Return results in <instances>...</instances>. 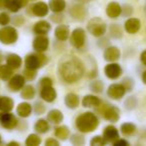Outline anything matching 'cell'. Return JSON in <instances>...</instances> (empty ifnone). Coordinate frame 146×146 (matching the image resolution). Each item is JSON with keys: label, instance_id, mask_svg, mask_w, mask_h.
Instances as JSON below:
<instances>
[{"label": "cell", "instance_id": "1", "mask_svg": "<svg viewBox=\"0 0 146 146\" xmlns=\"http://www.w3.org/2000/svg\"><path fill=\"white\" fill-rule=\"evenodd\" d=\"M61 77L68 83H74L82 77L84 73V66L81 61L76 58L65 61L59 67Z\"/></svg>", "mask_w": 146, "mask_h": 146}, {"label": "cell", "instance_id": "2", "mask_svg": "<svg viewBox=\"0 0 146 146\" xmlns=\"http://www.w3.org/2000/svg\"><path fill=\"white\" fill-rule=\"evenodd\" d=\"M75 123L79 131L88 133V132L94 131L97 128L99 121L95 114H93L92 112H85L76 118Z\"/></svg>", "mask_w": 146, "mask_h": 146}, {"label": "cell", "instance_id": "3", "mask_svg": "<svg viewBox=\"0 0 146 146\" xmlns=\"http://www.w3.org/2000/svg\"><path fill=\"white\" fill-rule=\"evenodd\" d=\"M17 38H18V33L13 27L6 26L0 29V42H2L3 44H13L16 42Z\"/></svg>", "mask_w": 146, "mask_h": 146}, {"label": "cell", "instance_id": "4", "mask_svg": "<svg viewBox=\"0 0 146 146\" xmlns=\"http://www.w3.org/2000/svg\"><path fill=\"white\" fill-rule=\"evenodd\" d=\"M87 28H88V31H89L93 36L99 37L105 33L106 25L101 19L96 17V18H92L91 20L88 22Z\"/></svg>", "mask_w": 146, "mask_h": 146}, {"label": "cell", "instance_id": "5", "mask_svg": "<svg viewBox=\"0 0 146 146\" xmlns=\"http://www.w3.org/2000/svg\"><path fill=\"white\" fill-rule=\"evenodd\" d=\"M45 62H46V59L43 55L29 54L25 59V66H26V68L36 70L37 68L42 66Z\"/></svg>", "mask_w": 146, "mask_h": 146}, {"label": "cell", "instance_id": "6", "mask_svg": "<svg viewBox=\"0 0 146 146\" xmlns=\"http://www.w3.org/2000/svg\"><path fill=\"white\" fill-rule=\"evenodd\" d=\"M70 42L76 48H81L85 43V31L82 28H76L71 33Z\"/></svg>", "mask_w": 146, "mask_h": 146}, {"label": "cell", "instance_id": "7", "mask_svg": "<svg viewBox=\"0 0 146 146\" xmlns=\"http://www.w3.org/2000/svg\"><path fill=\"white\" fill-rule=\"evenodd\" d=\"M0 123L6 129H13L17 125V119L13 114L4 112L0 115Z\"/></svg>", "mask_w": 146, "mask_h": 146}, {"label": "cell", "instance_id": "8", "mask_svg": "<svg viewBox=\"0 0 146 146\" xmlns=\"http://www.w3.org/2000/svg\"><path fill=\"white\" fill-rule=\"evenodd\" d=\"M125 87L121 84H112L108 87V90H107V94L110 98L112 99H120L124 96L125 94Z\"/></svg>", "mask_w": 146, "mask_h": 146}, {"label": "cell", "instance_id": "9", "mask_svg": "<svg viewBox=\"0 0 146 146\" xmlns=\"http://www.w3.org/2000/svg\"><path fill=\"white\" fill-rule=\"evenodd\" d=\"M104 72H105V75L110 79H117L121 75L122 69L120 65L116 64V63H110V64L106 65Z\"/></svg>", "mask_w": 146, "mask_h": 146}, {"label": "cell", "instance_id": "10", "mask_svg": "<svg viewBox=\"0 0 146 146\" xmlns=\"http://www.w3.org/2000/svg\"><path fill=\"white\" fill-rule=\"evenodd\" d=\"M49 46V40L47 37L43 36V35H39L33 41V47L36 51L38 52H43L45 51Z\"/></svg>", "mask_w": 146, "mask_h": 146}, {"label": "cell", "instance_id": "11", "mask_svg": "<svg viewBox=\"0 0 146 146\" xmlns=\"http://www.w3.org/2000/svg\"><path fill=\"white\" fill-rule=\"evenodd\" d=\"M41 98L47 102H53L56 99V91L52 86H44L40 92Z\"/></svg>", "mask_w": 146, "mask_h": 146}, {"label": "cell", "instance_id": "12", "mask_svg": "<svg viewBox=\"0 0 146 146\" xmlns=\"http://www.w3.org/2000/svg\"><path fill=\"white\" fill-rule=\"evenodd\" d=\"M102 115L104 116V118L111 122H116L119 119V111L117 108L113 107V106H108L102 112Z\"/></svg>", "mask_w": 146, "mask_h": 146}, {"label": "cell", "instance_id": "13", "mask_svg": "<svg viewBox=\"0 0 146 146\" xmlns=\"http://www.w3.org/2000/svg\"><path fill=\"white\" fill-rule=\"evenodd\" d=\"M119 134H118V130L116 129L114 126L109 125L104 129L103 131V138L105 139V141L107 142H113L115 140L118 139Z\"/></svg>", "mask_w": 146, "mask_h": 146}, {"label": "cell", "instance_id": "14", "mask_svg": "<svg viewBox=\"0 0 146 146\" xmlns=\"http://www.w3.org/2000/svg\"><path fill=\"white\" fill-rule=\"evenodd\" d=\"M120 57V50L115 46L108 47L104 51V58L106 61L109 62H113V61L118 60Z\"/></svg>", "mask_w": 146, "mask_h": 146}, {"label": "cell", "instance_id": "15", "mask_svg": "<svg viewBox=\"0 0 146 146\" xmlns=\"http://www.w3.org/2000/svg\"><path fill=\"white\" fill-rule=\"evenodd\" d=\"M25 78L22 75H15L9 80V87L13 91H18L21 90L24 86Z\"/></svg>", "mask_w": 146, "mask_h": 146}, {"label": "cell", "instance_id": "16", "mask_svg": "<svg viewBox=\"0 0 146 146\" xmlns=\"http://www.w3.org/2000/svg\"><path fill=\"white\" fill-rule=\"evenodd\" d=\"M140 26H141V23L136 18L128 19L125 22V24H124L125 30L127 31L128 33H130V34H134V33L138 32L140 29Z\"/></svg>", "mask_w": 146, "mask_h": 146}, {"label": "cell", "instance_id": "17", "mask_svg": "<svg viewBox=\"0 0 146 146\" xmlns=\"http://www.w3.org/2000/svg\"><path fill=\"white\" fill-rule=\"evenodd\" d=\"M121 6L116 2H111L107 5L106 8V14L110 17V18H116L121 14Z\"/></svg>", "mask_w": 146, "mask_h": 146}, {"label": "cell", "instance_id": "18", "mask_svg": "<svg viewBox=\"0 0 146 146\" xmlns=\"http://www.w3.org/2000/svg\"><path fill=\"white\" fill-rule=\"evenodd\" d=\"M32 11L36 16L43 17L45 15H47V13H48V6L44 2H38L33 5Z\"/></svg>", "mask_w": 146, "mask_h": 146}, {"label": "cell", "instance_id": "19", "mask_svg": "<svg viewBox=\"0 0 146 146\" xmlns=\"http://www.w3.org/2000/svg\"><path fill=\"white\" fill-rule=\"evenodd\" d=\"M50 27H51L50 24H49L47 21H44V20L38 21V22L34 25V32L39 35H44L50 30Z\"/></svg>", "mask_w": 146, "mask_h": 146}, {"label": "cell", "instance_id": "20", "mask_svg": "<svg viewBox=\"0 0 146 146\" xmlns=\"http://www.w3.org/2000/svg\"><path fill=\"white\" fill-rule=\"evenodd\" d=\"M16 111L19 116L25 118V117H28V116L31 114L32 107H31L30 104L27 103V102H22V103H20L18 106H17Z\"/></svg>", "mask_w": 146, "mask_h": 146}, {"label": "cell", "instance_id": "21", "mask_svg": "<svg viewBox=\"0 0 146 146\" xmlns=\"http://www.w3.org/2000/svg\"><path fill=\"white\" fill-rule=\"evenodd\" d=\"M100 103V99L94 95H86L82 100V105L84 107H97Z\"/></svg>", "mask_w": 146, "mask_h": 146}, {"label": "cell", "instance_id": "22", "mask_svg": "<svg viewBox=\"0 0 146 146\" xmlns=\"http://www.w3.org/2000/svg\"><path fill=\"white\" fill-rule=\"evenodd\" d=\"M27 4V0H8L6 7L12 12H17L21 7Z\"/></svg>", "mask_w": 146, "mask_h": 146}, {"label": "cell", "instance_id": "23", "mask_svg": "<svg viewBox=\"0 0 146 146\" xmlns=\"http://www.w3.org/2000/svg\"><path fill=\"white\" fill-rule=\"evenodd\" d=\"M68 36H69V28L66 25H59L55 29V37L58 40L64 41L68 38Z\"/></svg>", "mask_w": 146, "mask_h": 146}, {"label": "cell", "instance_id": "24", "mask_svg": "<svg viewBox=\"0 0 146 146\" xmlns=\"http://www.w3.org/2000/svg\"><path fill=\"white\" fill-rule=\"evenodd\" d=\"M13 100L9 97H0V110L3 112H9L13 109Z\"/></svg>", "mask_w": 146, "mask_h": 146}, {"label": "cell", "instance_id": "25", "mask_svg": "<svg viewBox=\"0 0 146 146\" xmlns=\"http://www.w3.org/2000/svg\"><path fill=\"white\" fill-rule=\"evenodd\" d=\"M7 64L12 69H17L22 64V59L17 54H9L7 56Z\"/></svg>", "mask_w": 146, "mask_h": 146}, {"label": "cell", "instance_id": "26", "mask_svg": "<svg viewBox=\"0 0 146 146\" xmlns=\"http://www.w3.org/2000/svg\"><path fill=\"white\" fill-rule=\"evenodd\" d=\"M65 104L68 108L74 109L79 105V97L74 93H69L65 97Z\"/></svg>", "mask_w": 146, "mask_h": 146}, {"label": "cell", "instance_id": "27", "mask_svg": "<svg viewBox=\"0 0 146 146\" xmlns=\"http://www.w3.org/2000/svg\"><path fill=\"white\" fill-rule=\"evenodd\" d=\"M65 6H66V3H65L64 0H50L49 1V7L55 13L63 11Z\"/></svg>", "mask_w": 146, "mask_h": 146}, {"label": "cell", "instance_id": "28", "mask_svg": "<svg viewBox=\"0 0 146 146\" xmlns=\"http://www.w3.org/2000/svg\"><path fill=\"white\" fill-rule=\"evenodd\" d=\"M48 120L52 122V123L58 124L63 120V115H62V113H61V111H59V110H57V109H53V110H51V111H49Z\"/></svg>", "mask_w": 146, "mask_h": 146}, {"label": "cell", "instance_id": "29", "mask_svg": "<svg viewBox=\"0 0 146 146\" xmlns=\"http://www.w3.org/2000/svg\"><path fill=\"white\" fill-rule=\"evenodd\" d=\"M13 71L12 68L7 65H0V79L2 80H8L12 76Z\"/></svg>", "mask_w": 146, "mask_h": 146}, {"label": "cell", "instance_id": "30", "mask_svg": "<svg viewBox=\"0 0 146 146\" xmlns=\"http://www.w3.org/2000/svg\"><path fill=\"white\" fill-rule=\"evenodd\" d=\"M35 130L39 133H45V132L48 131L49 129V124L46 120L44 119H39L38 121L35 123V126H34Z\"/></svg>", "mask_w": 146, "mask_h": 146}, {"label": "cell", "instance_id": "31", "mask_svg": "<svg viewBox=\"0 0 146 146\" xmlns=\"http://www.w3.org/2000/svg\"><path fill=\"white\" fill-rule=\"evenodd\" d=\"M55 136L61 140H65L69 136V130L66 126H59L55 129Z\"/></svg>", "mask_w": 146, "mask_h": 146}, {"label": "cell", "instance_id": "32", "mask_svg": "<svg viewBox=\"0 0 146 146\" xmlns=\"http://www.w3.org/2000/svg\"><path fill=\"white\" fill-rule=\"evenodd\" d=\"M70 13L75 18L83 19V17L85 16V9H84V7L80 6V5H76V6L73 7L72 10L70 11Z\"/></svg>", "mask_w": 146, "mask_h": 146}, {"label": "cell", "instance_id": "33", "mask_svg": "<svg viewBox=\"0 0 146 146\" xmlns=\"http://www.w3.org/2000/svg\"><path fill=\"white\" fill-rule=\"evenodd\" d=\"M35 95V90L31 85H27L23 87L22 92H21V96L24 99H32Z\"/></svg>", "mask_w": 146, "mask_h": 146}, {"label": "cell", "instance_id": "34", "mask_svg": "<svg viewBox=\"0 0 146 146\" xmlns=\"http://www.w3.org/2000/svg\"><path fill=\"white\" fill-rule=\"evenodd\" d=\"M26 145L28 146H37L41 143V139L36 134H30L26 139Z\"/></svg>", "mask_w": 146, "mask_h": 146}, {"label": "cell", "instance_id": "35", "mask_svg": "<svg viewBox=\"0 0 146 146\" xmlns=\"http://www.w3.org/2000/svg\"><path fill=\"white\" fill-rule=\"evenodd\" d=\"M136 127L132 123H124L121 125V132L125 135H131L135 132Z\"/></svg>", "mask_w": 146, "mask_h": 146}, {"label": "cell", "instance_id": "36", "mask_svg": "<svg viewBox=\"0 0 146 146\" xmlns=\"http://www.w3.org/2000/svg\"><path fill=\"white\" fill-rule=\"evenodd\" d=\"M105 139H104L103 137H100V136H95V137L92 138L91 142H90V144H91L92 146H101V145H104L105 144Z\"/></svg>", "mask_w": 146, "mask_h": 146}, {"label": "cell", "instance_id": "37", "mask_svg": "<svg viewBox=\"0 0 146 146\" xmlns=\"http://www.w3.org/2000/svg\"><path fill=\"white\" fill-rule=\"evenodd\" d=\"M35 76H36V70H34V69L26 68L24 70V77L27 78V79L32 80L35 78Z\"/></svg>", "mask_w": 146, "mask_h": 146}, {"label": "cell", "instance_id": "38", "mask_svg": "<svg viewBox=\"0 0 146 146\" xmlns=\"http://www.w3.org/2000/svg\"><path fill=\"white\" fill-rule=\"evenodd\" d=\"M9 21H10V17H9V15L7 13H0V25H3V26L7 25L9 23Z\"/></svg>", "mask_w": 146, "mask_h": 146}, {"label": "cell", "instance_id": "39", "mask_svg": "<svg viewBox=\"0 0 146 146\" xmlns=\"http://www.w3.org/2000/svg\"><path fill=\"white\" fill-rule=\"evenodd\" d=\"M40 85L41 87H44V86H52V80L49 77H43L40 80Z\"/></svg>", "mask_w": 146, "mask_h": 146}, {"label": "cell", "instance_id": "40", "mask_svg": "<svg viewBox=\"0 0 146 146\" xmlns=\"http://www.w3.org/2000/svg\"><path fill=\"white\" fill-rule=\"evenodd\" d=\"M102 84H101V82H99V81H96V82H93L92 83V85H91V88L93 89V91H96V92H100L102 90Z\"/></svg>", "mask_w": 146, "mask_h": 146}, {"label": "cell", "instance_id": "41", "mask_svg": "<svg viewBox=\"0 0 146 146\" xmlns=\"http://www.w3.org/2000/svg\"><path fill=\"white\" fill-rule=\"evenodd\" d=\"M45 145L46 146H58L59 142L56 141L55 139H53V138H49V139H47L46 142H45Z\"/></svg>", "mask_w": 146, "mask_h": 146}, {"label": "cell", "instance_id": "42", "mask_svg": "<svg viewBox=\"0 0 146 146\" xmlns=\"http://www.w3.org/2000/svg\"><path fill=\"white\" fill-rule=\"evenodd\" d=\"M114 146H127L128 142L125 140H117V141H114Z\"/></svg>", "mask_w": 146, "mask_h": 146}, {"label": "cell", "instance_id": "43", "mask_svg": "<svg viewBox=\"0 0 146 146\" xmlns=\"http://www.w3.org/2000/svg\"><path fill=\"white\" fill-rule=\"evenodd\" d=\"M140 59H141V62L143 63L144 65H146V50H144L143 52L140 55Z\"/></svg>", "mask_w": 146, "mask_h": 146}, {"label": "cell", "instance_id": "44", "mask_svg": "<svg viewBox=\"0 0 146 146\" xmlns=\"http://www.w3.org/2000/svg\"><path fill=\"white\" fill-rule=\"evenodd\" d=\"M7 2H8V0H0V8H2V7H6Z\"/></svg>", "mask_w": 146, "mask_h": 146}, {"label": "cell", "instance_id": "45", "mask_svg": "<svg viewBox=\"0 0 146 146\" xmlns=\"http://www.w3.org/2000/svg\"><path fill=\"white\" fill-rule=\"evenodd\" d=\"M142 81L146 84V71H144L143 74H142Z\"/></svg>", "mask_w": 146, "mask_h": 146}, {"label": "cell", "instance_id": "46", "mask_svg": "<svg viewBox=\"0 0 146 146\" xmlns=\"http://www.w3.org/2000/svg\"><path fill=\"white\" fill-rule=\"evenodd\" d=\"M9 144H10V145H12V144H13V145H19V144L17 143V142H10Z\"/></svg>", "mask_w": 146, "mask_h": 146}, {"label": "cell", "instance_id": "47", "mask_svg": "<svg viewBox=\"0 0 146 146\" xmlns=\"http://www.w3.org/2000/svg\"><path fill=\"white\" fill-rule=\"evenodd\" d=\"M0 62H1V53H0Z\"/></svg>", "mask_w": 146, "mask_h": 146}, {"label": "cell", "instance_id": "48", "mask_svg": "<svg viewBox=\"0 0 146 146\" xmlns=\"http://www.w3.org/2000/svg\"><path fill=\"white\" fill-rule=\"evenodd\" d=\"M0 141H1V136H0Z\"/></svg>", "mask_w": 146, "mask_h": 146}]
</instances>
